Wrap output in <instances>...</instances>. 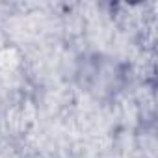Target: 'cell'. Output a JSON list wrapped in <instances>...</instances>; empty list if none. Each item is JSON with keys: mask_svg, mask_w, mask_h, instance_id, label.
I'll return each instance as SVG.
<instances>
[{"mask_svg": "<svg viewBox=\"0 0 158 158\" xmlns=\"http://www.w3.org/2000/svg\"><path fill=\"white\" fill-rule=\"evenodd\" d=\"M73 78L80 91L108 104L130 86L132 65L106 52H84L74 61Z\"/></svg>", "mask_w": 158, "mask_h": 158, "instance_id": "cell-1", "label": "cell"}]
</instances>
